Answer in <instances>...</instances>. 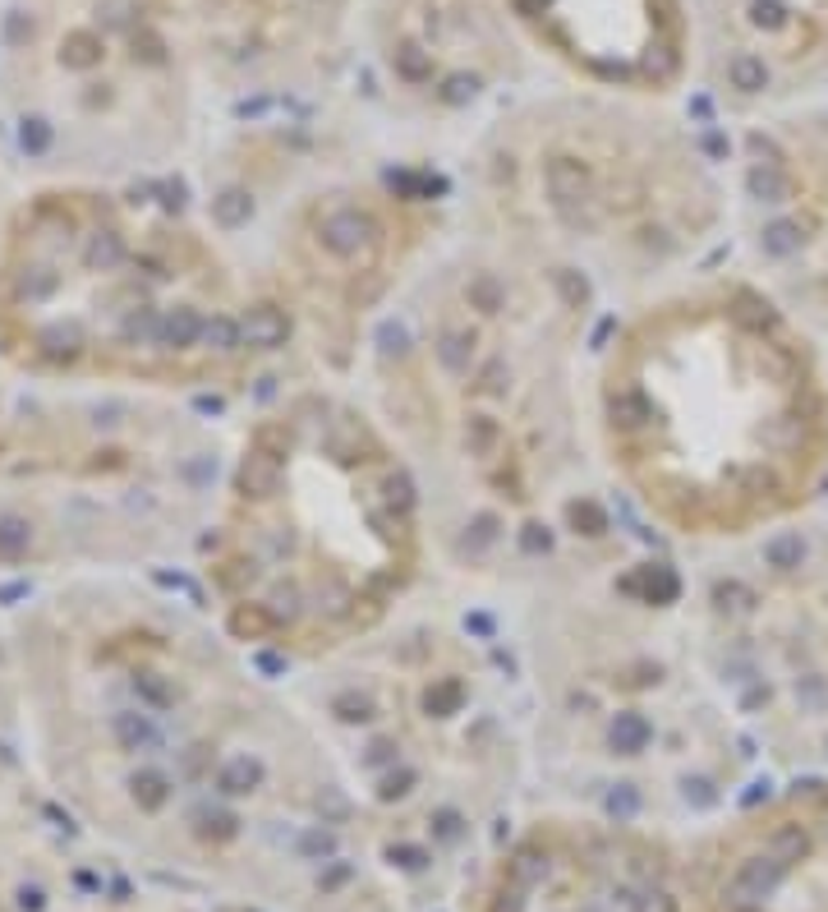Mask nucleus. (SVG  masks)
Here are the masks:
<instances>
[{
    "instance_id": "obj_6",
    "label": "nucleus",
    "mask_w": 828,
    "mask_h": 912,
    "mask_svg": "<svg viewBox=\"0 0 828 912\" xmlns=\"http://www.w3.org/2000/svg\"><path fill=\"white\" fill-rule=\"evenodd\" d=\"M346 97L221 125L203 148V212L258 300L318 373L346 378L377 323L446 250L460 189Z\"/></svg>"
},
{
    "instance_id": "obj_11",
    "label": "nucleus",
    "mask_w": 828,
    "mask_h": 912,
    "mask_svg": "<svg viewBox=\"0 0 828 912\" xmlns=\"http://www.w3.org/2000/svg\"><path fill=\"white\" fill-rule=\"evenodd\" d=\"M212 125L175 0H0V148L33 185L162 181Z\"/></svg>"
},
{
    "instance_id": "obj_10",
    "label": "nucleus",
    "mask_w": 828,
    "mask_h": 912,
    "mask_svg": "<svg viewBox=\"0 0 828 912\" xmlns=\"http://www.w3.org/2000/svg\"><path fill=\"white\" fill-rule=\"evenodd\" d=\"M667 604L608 581L567 576L539 590L529 655V784L544 807L635 826H704L727 803V778L704 761V705L690 663L658 636Z\"/></svg>"
},
{
    "instance_id": "obj_15",
    "label": "nucleus",
    "mask_w": 828,
    "mask_h": 912,
    "mask_svg": "<svg viewBox=\"0 0 828 912\" xmlns=\"http://www.w3.org/2000/svg\"><path fill=\"white\" fill-rule=\"evenodd\" d=\"M502 10L557 83L649 102L696 88L690 0H502Z\"/></svg>"
},
{
    "instance_id": "obj_12",
    "label": "nucleus",
    "mask_w": 828,
    "mask_h": 912,
    "mask_svg": "<svg viewBox=\"0 0 828 912\" xmlns=\"http://www.w3.org/2000/svg\"><path fill=\"white\" fill-rule=\"evenodd\" d=\"M456 912H686L681 834L539 807L492 839Z\"/></svg>"
},
{
    "instance_id": "obj_4",
    "label": "nucleus",
    "mask_w": 828,
    "mask_h": 912,
    "mask_svg": "<svg viewBox=\"0 0 828 912\" xmlns=\"http://www.w3.org/2000/svg\"><path fill=\"white\" fill-rule=\"evenodd\" d=\"M828 396L788 314L746 281L681 277L621 304L590 355V442L667 540L755 535L805 498Z\"/></svg>"
},
{
    "instance_id": "obj_8",
    "label": "nucleus",
    "mask_w": 828,
    "mask_h": 912,
    "mask_svg": "<svg viewBox=\"0 0 828 912\" xmlns=\"http://www.w3.org/2000/svg\"><path fill=\"white\" fill-rule=\"evenodd\" d=\"M719 175L677 102L544 79L460 143L465 231L635 304L719 227Z\"/></svg>"
},
{
    "instance_id": "obj_1",
    "label": "nucleus",
    "mask_w": 828,
    "mask_h": 912,
    "mask_svg": "<svg viewBox=\"0 0 828 912\" xmlns=\"http://www.w3.org/2000/svg\"><path fill=\"white\" fill-rule=\"evenodd\" d=\"M5 659L24 761L110 848L267 912L396 903L300 696L212 609L74 576L24 599Z\"/></svg>"
},
{
    "instance_id": "obj_16",
    "label": "nucleus",
    "mask_w": 828,
    "mask_h": 912,
    "mask_svg": "<svg viewBox=\"0 0 828 912\" xmlns=\"http://www.w3.org/2000/svg\"><path fill=\"white\" fill-rule=\"evenodd\" d=\"M696 83L732 111H778L828 88V0H690Z\"/></svg>"
},
{
    "instance_id": "obj_13",
    "label": "nucleus",
    "mask_w": 828,
    "mask_h": 912,
    "mask_svg": "<svg viewBox=\"0 0 828 912\" xmlns=\"http://www.w3.org/2000/svg\"><path fill=\"white\" fill-rule=\"evenodd\" d=\"M217 111L263 116L346 97L364 0H175Z\"/></svg>"
},
{
    "instance_id": "obj_9",
    "label": "nucleus",
    "mask_w": 828,
    "mask_h": 912,
    "mask_svg": "<svg viewBox=\"0 0 828 912\" xmlns=\"http://www.w3.org/2000/svg\"><path fill=\"white\" fill-rule=\"evenodd\" d=\"M221 461L180 402L0 365V581L47 590L198 544Z\"/></svg>"
},
{
    "instance_id": "obj_7",
    "label": "nucleus",
    "mask_w": 828,
    "mask_h": 912,
    "mask_svg": "<svg viewBox=\"0 0 828 912\" xmlns=\"http://www.w3.org/2000/svg\"><path fill=\"white\" fill-rule=\"evenodd\" d=\"M290 692L337 761L396 903L456 899L529 784L525 696L475 636L415 604Z\"/></svg>"
},
{
    "instance_id": "obj_2",
    "label": "nucleus",
    "mask_w": 828,
    "mask_h": 912,
    "mask_svg": "<svg viewBox=\"0 0 828 912\" xmlns=\"http://www.w3.org/2000/svg\"><path fill=\"white\" fill-rule=\"evenodd\" d=\"M594 296L498 240L460 231L423 268L369 342V402L406 442L423 494L452 526L544 567L580 498H594L585 323Z\"/></svg>"
},
{
    "instance_id": "obj_14",
    "label": "nucleus",
    "mask_w": 828,
    "mask_h": 912,
    "mask_svg": "<svg viewBox=\"0 0 828 912\" xmlns=\"http://www.w3.org/2000/svg\"><path fill=\"white\" fill-rule=\"evenodd\" d=\"M686 912H828V788L755 797L681 834Z\"/></svg>"
},
{
    "instance_id": "obj_3",
    "label": "nucleus",
    "mask_w": 828,
    "mask_h": 912,
    "mask_svg": "<svg viewBox=\"0 0 828 912\" xmlns=\"http://www.w3.org/2000/svg\"><path fill=\"white\" fill-rule=\"evenodd\" d=\"M194 553L221 627L304 673L415 604L438 530L383 411L346 378L313 373L226 442Z\"/></svg>"
},
{
    "instance_id": "obj_5",
    "label": "nucleus",
    "mask_w": 828,
    "mask_h": 912,
    "mask_svg": "<svg viewBox=\"0 0 828 912\" xmlns=\"http://www.w3.org/2000/svg\"><path fill=\"white\" fill-rule=\"evenodd\" d=\"M285 332L162 181L33 185L0 221V365L133 396H235Z\"/></svg>"
}]
</instances>
